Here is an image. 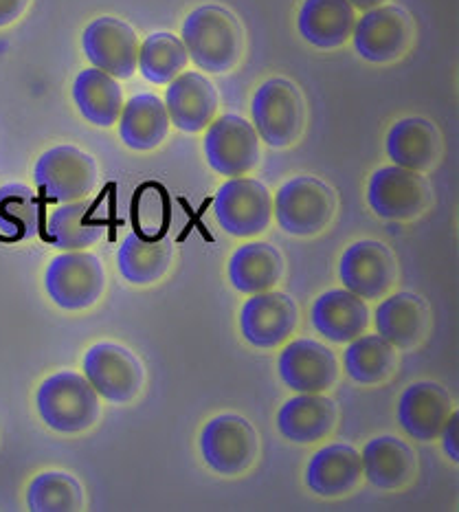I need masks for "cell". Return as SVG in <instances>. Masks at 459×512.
<instances>
[{
	"label": "cell",
	"mask_w": 459,
	"mask_h": 512,
	"mask_svg": "<svg viewBox=\"0 0 459 512\" xmlns=\"http://www.w3.org/2000/svg\"><path fill=\"white\" fill-rule=\"evenodd\" d=\"M181 40L200 71L227 73L244 53L240 20L220 5L196 7L183 22Z\"/></svg>",
	"instance_id": "6da1fadb"
},
{
	"label": "cell",
	"mask_w": 459,
	"mask_h": 512,
	"mask_svg": "<svg viewBox=\"0 0 459 512\" xmlns=\"http://www.w3.org/2000/svg\"><path fill=\"white\" fill-rule=\"evenodd\" d=\"M253 128L266 146L284 150L299 141L306 124V104L286 77H271L251 99Z\"/></svg>",
	"instance_id": "7a4b0ae2"
},
{
	"label": "cell",
	"mask_w": 459,
	"mask_h": 512,
	"mask_svg": "<svg viewBox=\"0 0 459 512\" xmlns=\"http://www.w3.org/2000/svg\"><path fill=\"white\" fill-rule=\"evenodd\" d=\"M36 405L44 425L69 436L91 429L99 418V396L77 372L49 376L38 389Z\"/></svg>",
	"instance_id": "3957f363"
},
{
	"label": "cell",
	"mask_w": 459,
	"mask_h": 512,
	"mask_svg": "<svg viewBox=\"0 0 459 512\" xmlns=\"http://www.w3.org/2000/svg\"><path fill=\"white\" fill-rule=\"evenodd\" d=\"M273 214L279 229L290 236H319L337 214V194L315 176L290 178L279 187L273 200Z\"/></svg>",
	"instance_id": "277c9868"
},
{
	"label": "cell",
	"mask_w": 459,
	"mask_h": 512,
	"mask_svg": "<svg viewBox=\"0 0 459 512\" xmlns=\"http://www.w3.org/2000/svg\"><path fill=\"white\" fill-rule=\"evenodd\" d=\"M200 453L211 471L225 477L251 469L260 453V438L249 420L238 414L211 418L200 433Z\"/></svg>",
	"instance_id": "5b68a950"
},
{
	"label": "cell",
	"mask_w": 459,
	"mask_h": 512,
	"mask_svg": "<svg viewBox=\"0 0 459 512\" xmlns=\"http://www.w3.org/2000/svg\"><path fill=\"white\" fill-rule=\"evenodd\" d=\"M431 200V185L422 172L400 165L376 170L367 183V205L383 220H416L431 207Z\"/></svg>",
	"instance_id": "8992f818"
},
{
	"label": "cell",
	"mask_w": 459,
	"mask_h": 512,
	"mask_svg": "<svg viewBox=\"0 0 459 512\" xmlns=\"http://www.w3.org/2000/svg\"><path fill=\"white\" fill-rule=\"evenodd\" d=\"M214 216L220 229L233 238L260 236L273 220L271 192L255 178H229L214 198Z\"/></svg>",
	"instance_id": "52a82bcc"
},
{
	"label": "cell",
	"mask_w": 459,
	"mask_h": 512,
	"mask_svg": "<svg viewBox=\"0 0 459 512\" xmlns=\"http://www.w3.org/2000/svg\"><path fill=\"white\" fill-rule=\"evenodd\" d=\"M44 288L64 310H84L99 302L106 288L104 266L93 253L66 251L53 258L44 273Z\"/></svg>",
	"instance_id": "ba28073f"
},
{
	"label": "cell",
	"mask_w": 459,
	"mask_h": 512,
	"mask_svg": "<svg viewBox=\"0 0 459 512\" xmlns=\"http://www.w3.org/2000/svg\"><path fill=\"white\" fill-rule=\"evenodd\" d=\"M33 181L51 203H73L95 189L97 163L91 154L75 146H55L38 159Z\"/></svg>",
	"instance_id": "9c48e42d"
},
{
	"label": "cell",
	"mask_w": 459,
	"mask_h": 512,
	"mask_svg": "<svg viewBox=\"0 0 459 512\" xmlns=\"http://www.w3.org/2000/svg\"><path fill=\"white\" fill-rule=\"evenodd\" d=\"M84 376L97 396L108 403L126 405L141 394L145 372L141 361L117 343H97L84 354Z\"/></svg>",
	"instance_id": "30bf717a"
},
{
	"label": "cell",
	"mask_w": 459,
	"mask_h": 512,
	"mask_svg": "<svg viewBox=\"0 0 459 512\" xmlns=\"http://www.w3.org/2000/svg\"><path fill=\"white\" fill-rule=\"evenodd\" d=\"M413 22L402 7L378 5L356 18L352 42L356 53L372 64L400 60L411 47Z\"/></svg>",
	"instance_id": "8fae6325"
},
{
	"label": "cell",
	"mask_w": 459,
	"mask_h": 512,
	"mask_svg": "<svg viewBox=\"0 0 459 512\" xmlns=\"http://www.w3.org/2000/svg\"><path fill=\"white\" fill-rule=\"evenodd\" d=\"M207 128L205 157L211 170L235 178L246 176L260 165V137L251 121L229 113L211 121Z\"/></svg>",
	"instance_id": "7c38bea8"
},
{
	"label": "cell",
	"mask_w": 459,
	"mask_h": 512,
	"mask_svg": "<svg viewBox=\"0 0 459 512\" xmlns=\"http://www.w3.org/2000/svg\"><path fill=\"white\" fill-rule=\"evenodd\" d=\"M339 277L343 288L369 302V299H380L394 288L398 262L383 242L358 240L341 255Z\"/></svg>",
	"instance_id": "4fadbf2b"
},
{
	"label": "cell",
	"mask_w": 459,
	"mask_h": 512,
	"mask_svg": "<svg viewBox=\"0 0 459 512\" xmlns=\"http://www.w3.org/2000/svg\"><path fill=\"white\" fill-rule=\"evenodd\" d=\"M82 47L95 69L115 80H130L137 73L139 38L128 22L113 16L93 20L84 31Z\"/></svg>",
	"instance_id": "5bb4252c"
},
{
	"label": "cell",
	"mask_w": 459,
	"mask_h": 512,
	"mask_svg": "<svg viewBox=\"0 0 459 512\" xmlns=\"http://www.w3.org/2000/svg\"><path fill=\"white\" fill-rule=\"evenodd\" d=\"M277 372L297 394H323L337 385L339 363L326 345L315 339H295L279 352Z\"/></svg>",
	"instance_id": "9a60e30c"
},
{
	"label": "cell",
	"mask_w": 459,
	"mask_h": 512,
	"mask_svg": "<svg viewBox=\"0 0 459 512\" xmlns=\"http://www.w3.org/2000/svg\"><path fill=\"white\" fill-rule=\"evenodd\" d=\"M299 324V310L293 297L279 291L251 295L242 306L240 330L253 348L273 350L293 337Z\"/></svg>",
	"instance_id": "2e32d148"
},
{
	"label": "cell",
	"mask_w": 459,
	"mask_h": 512,
	"mask_svg": "<svg viewBox=\"0 0 459 512\" xmlns=\"http://www.w3.org/2000/svg\"><path fill=\"white\" fill-rule=\"evenodd\" d=\"M165 110L176 130L196 135L207 130L218 113V91L214 82L198 71H185L167 84Z\"/></svg>",
	"instance_id": "e0dca14e"
},
{
	"label": "cell",
	"mask_w": 459,
	"mask_h": 512,
	"mask_svg": "<svg viewBox=\"0 0 459 512\" xmlns=\"http://www.w3.org/2000/svg\"><path fill=\"white\" fill-rule=\"evenodd\" d=\"M451 414V394L442 385L431 381L409 385L398 400L400 427L409 438L418 442L438 440Z\"/></svg>",
	"instance_id": "ac0fdd59"
},
{
	"label": "cell",
	"mask_w": 459,
	"mask_h": 512,
	"mask_svg": "<svg viewBox=\"0 0 459 512\" xmlns=\"http://www.w3.org/2000/svg\"><path fill=\"white\" fill-rule=\"evenodd\" d=\"M363 480L361 453L350 444H328L312 455L306 469V486L326 499L350 495Z\"/></svg>",
	"instance_id": "d6986e66"
},
{
	"label": "cell",
	"mask_w": 459,
	"mask_h": 512,
	"mask_svg": "<svg viewBox=\"0 0 459 512\" xmlns=\"http://www.w3.org/2000/svg\"><path fill=\"white\" fill-rule=\"evenodd\" d=\"M339 407L321 394H297L277 414V429L288 442L315 444L326 440L337 427Z\"/></svg>",
	"instance_id": "ffe728a7"
},
{
	"label": "cell",
	"mask_w": 459,
	"mask_h": 512,
	"mask_svg": "<svg viewBox=\"0 0 459 512\" xmlns=\"http://www.w3.org/2000/svg\"><path fill=\"white\" fill-rule=\"evenodd\" d=\"M369 308L365 299L347 288L323 293L310 310L312 326L323 339L332 343H350L361 337L369 326Z\"/></svg>",
	"instance_id": "44dd1931"
},
{
	"label": "cell",
	"mask_w": 459,
	"mask_h": 512,
	"mask_svg": "<svg viewBox=\"0 0 459 512\" xmlns=\"http://www.w3.org/2000/svg\"><path fill=\"white\" fill-rule=\"evenodd\" d=\"M363 475L378 491H400L413 482L418 471L416 453L394 436L369 440L361 453Z\"/></svg>",
	"instance_id": "7402d4cb"
},
{
	"label": "cell",
	"mask_w": 459,
	"mask_h": 512,
	"mask_svg": "<svg viewBox=\"0 0 459 512\" xmlns=\"http://www.w3.org/2000/svg\"><path fill=\"white\" fill-rule=\"evenodd\" d=\"M385 150L394 165L427 172L440 161L442 137L429 119L407 117L391 126L385 139Z\"/></svg>",
	"instance_id": "603a6c76"
},
{
	"label": "cell",
	"mask_w": 459,
	"mask_h": 512,
	"mask_svg": "<svg viewBox=\"0 0 459 512\" xmlns=\"http://www.w3.org/2000/svg\"><path fill=\"white\" fill-rule=\"evenodd\" d=\"M356 9L347 0H304L297 16V29L317 49H339L352 38Z\"/></svg>",
	"instance_id": "cb8c5ba5"
},
{
	"label": "cell",
	"mask_w": 459,
	"mask_h": 512,
	"mask_svg": "<svg viewBox=\"0 0 459 512\" xmlns=\"http://www.w3.org/2000/svg\"><path fill=\"white\" fill-rule=\"evenodd\" d=\"M429 306L413 293H396L376 308V330L398 350H411L429 332Z\"/></svg>",
	"instance_id": "d4e9b609"
},
{
	"label": "cell",
	"mask_w": 459,
	"mask_h": 512,
	"mask_svg": "<svg viewBox=\"0 0 459 512\" xmlns=\"http://www.w3.org/2000/svg\"><path fill=\"white\" fill-rule=\"evenodd\" d=\"M170 117L161 97L139 93L123 104L119 115V137L130 150L150 152L159 148L170 132Z\"/></svg>",
	"instance_id": "484cf974"
},
{
	"label": "cell",
	"mask_w": 459,
	"mask_h": 512,
	"mask_svg": "<svg viewBox=\"0 0 459 512\" xmlns=\"http://www.w3.org/2000/svg\"><path fill=\"white\" fill-rule=\"evenodd\" d=\"M227 273L235 291L242 295L273 291L284 277V258L273 244L249 242L235 249Z\"/></svg>",
	"instance_id": "4316f807"
},
{
	"label": "cell",
	"mask_w": 459,
	"mask_h": 512,
	"mask_svg": "<svg viewBox=\"0 0 459 512\" xmlns=\"http://www.w3.org/2000/svg\"><path fill=\"white\" fill-rule=\"evenodd\" d=\"M172 260L174 244L167 236L141 238L139 233H130L117 251L119 271L134 286H148L159 282L170 271Z\"/></svg>",
	"instance_id": "83f0119b"
},
{
	"label": "cell",
	"mask_w": 459,
	"mask_h": 512,
	"mask_svg": "<svg viewBox=\"0 0 459 512\" xmlns=\"http://www.w3.org/2000/svg\"><path fill=\"white\" fill-rule=\"evenodd\" d=\"M73 99L80 115L93 126H115L123 108V91L113 75L99 69H84L75 77Z\"/></svg>",
	"instance_id": "f1b7e54d"
},
{
	"label": "cell",
	"mask_w": 459,
	"mask_h": 512,
	"mask_svg": "<svg viewBox=\"0 0 459 512\" xmlns=\"http://www.w3.org/2000/svg\"><path fill=\"white\" fill-rule=\"evenodd\" d=\"M97 205L73 200L64 203L47 220V240L62 251H86L106 233V220L95 216Z\"/></svg>",
	"instance_id": "f546056e"
},
{
	"label": "cell",
	"mask_w": 459,
	"mask_h": 512,
	"mask_svg": "<svg viewBox=\"0 0 459 512\" xmlns=\"http://www.w3.org/2000/svg\"><path fill=\"white\" fill-rule=\"evenodd\" d=\"M396 348L380 335H361L343 352L347 376L358 385H380L396 372Z\"/></svg>",
	"instance_id": "4dcf8cb0"
},
{
	"label": "cell",
	"mask_w": 459,
	"mask_h": 512,
	"mask_svg": "<svg viewBox=\"0 0 459 512\" xmlns=\"http://www.w3.org/2000/svg\"><path fill=\"white\" fill-rule=\"evenodd\" d=\"M189 55L183 40L170 31H156L139 44L137 69L150 84H170L185 71Z\"/></svg>",
	"instance_id": "1f68e13d"
},
{
	"label": "cell",
	"mask_w": 459,
	"mask_h": 512,
	"mask_svg": "<svg viewBox=\"0 0 459 512\" xmlns=\"http://www.w3.org/2000/svg\"><path fill=\"white\" fill-rule=\"evenodd\" d=\"M42 222V207L33 189L20 183L0 187V233L9 242L36 236Z\"/></svg>",
	"instance_id": "d6a6232c"
},
{
	"label": "cell",
	"mask_w": 459,
	"mask_h": 512,
	"mask_svg": "<svg viewBox=\"0 0 459 512\" xmlns=\"http://www.w3.org/2000/svg\"><path fill=\"white\" fill-rule=\"evenodd\" d=\"M27 506L33 512H75L84 508L80 482L69 473L49 471L33 477L27 488Z\"/></svg>",
	"instance_id": "836d02e7"
},
{
	"label": "cell",
	"mask_w": 459,
	"mask_h": 512,
	"mask_svg": "<svg viewBox=\"0 0 459 512\" xmlns=\"http://www.w3.org/2000/svg\"><path fill=\"white\" fill-rule=\"evenodd\" d=\"M172 205L165 189L156 183L143 185L134 194L132 218L141 238H161L170 227Z\"/></svg>",
	"instance_id": "e575fe53"
},
{
	"label": "cell",
	"mask_w": 459,
	"mask_h": 512,
	"mask_svg": "<svg viewBox=\"0 0 459 512\" xmlns=\"http://www.w3.org/2000/svg\"><path fill=\"white\" fill-rule=\"evenodd\" d=\"M457 433H459V414L457 411H453V414L449 416V420H446V425L440 433L442 438V444H444V451L449 458L457 464L459 462V440H457Z\"/></svg>",
	"instance_id": "d590c367"
},
{
	"label": "cell",
	"mask_w": 459,
	"mask_h": 512,
	"mask_svg": "<svg viewBox=\"0 0 459 512\" xmlns=\"http://www.w3.org/2000/svg\"><path fill=\"white\" fill-rule=\"evenodd\" d=\"M29 5V0H0V29L16 22Z\"/></svg>",
	"instance_id": "8d00e7d4"
},
{
	"label": "cell",
	"mask_w": 459,
	"mask_h": 512,
	"mask_svg": "<svg viewBox=\"0 0 459 512\" xmlns=\"http://www.w3.org/2000/svg\"><path fill=\"white\" fill-rule=\"evenodd\" d=\"M347 3H350L354 9H363V11H367V9H372V7L385 5L387 0H347Z\"/></svg>",
	"instance_id": "74e56055"
}]
</instances>
